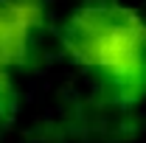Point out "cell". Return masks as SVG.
Wrapping results in <instances>:
<instances>
[{
    "mask_svg": "<svg viewBox=\"0 0 146 143\" xmlns=\"http://www.w3.org/2000/svg\"><path fill=\"white\" fill-rule=\"evenodd\" d=\"M70 54L118 87L146 84V25L132 11L90 9L70 20Z\"/></svg>",
    "mask_w": 146,
    "mask_h": 143,
    "instance_id": "obj_1",
    "label": "cell"
}]
</instances>
